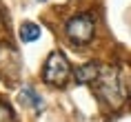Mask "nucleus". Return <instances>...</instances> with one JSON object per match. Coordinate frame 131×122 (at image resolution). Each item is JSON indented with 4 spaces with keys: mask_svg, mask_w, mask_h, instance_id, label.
<instances>
[{
    "mask_svg": "<svg viewBox=\"0 0 131 122\" xmlns=\"http://www.w3.org/2000/svg\"><path fill=\"white\" fill-rule=\"evenodd\" d=\"M9 51H11V47L9 45H5V47H0V75L5 78V80L9 82V84H16L18 82V78H20V56H16L14 60L9 62Z\"/></svg>",
    "mask_w": 131,
    "mask_h": 122,
    "instance_id": "4",
    "label": "nucleus"
},
{
    "mask_svg": "<svg viewBox=\"0 0 131 122\" xmlns=\"http://www.w3.org/2000/svg\"><path fill=\"white\" fill-rule=\"evenodd\" d=\"M91 87H93V93H96L109 109L116 111V109L122 107L124 87H122V80H120V73H118L116 67H102L100 75L91 82Z\"/></svg>",
    "mask_w": 131,
    "mask_h": 122,
    "instance_id": "1",
    "label": "nucleus"
},
{
    "mask_svg": "<svg viewBox=\"0 0 131 122\" xmlns=\"http://www.w3.org/2000/svg\"><path fill=\"white\" fill-rule=\"evenodd\" d=\"M93 31H96V18H93V14H89V11L73 16V18L67 22V27H64L67 38H69L73 45H80V47H84V45L91 42Z\"/></svg>",
    "mask_w": 131,
    "mask_h": 122,
    "instance_id": "2",
    "label": "nucleus"
},
{
    "mask_svg": "<svg viewBox=\"0 0 131 122\" xmlns=\"http://www.w3.org/2000/svg\"><path fill=\"white\" fill-rule=\"evenodd\" d=\"M38 2H47V0H38Z\"/></svg>",
    "mask_w": 131,
    "mask_h": 122,
    "instance_id": "9",
    "label": "nucleus"
},
{
    "mask_svg": "<svg viewBox=\"0 0 131 122\" xmlns=\"http://www.w3.org/2000/svg\"><path fill=\"white\" fill-rule=\"evenodd\" d=\"M42 34V29L38 27V25H34V22H22L20 25V31H18V36H20L22 42H34L38 40Z\"/></svg>",
    "mask_w": 131,
    "mask_h": 122,
    "instance_id": "7",
    "label": "nucleus"
},
{
    "mask_svg": "<svg viewBox=\"0 0 131 122\" xmlns=\"http://www.w3.org/2000/svg\"><path fill=\"white\" fill-rule=\"evenodd\" d=\"M69 75H71V67H69L67 56L62 53V51H51L47 62H45V67H42V80L47 82V84L62 87L64 82L69 80Z\"/></svg>",
    "mask_w": 131,
    "mask_h": 122,
    "instance_id": "3",
    "label": "nucleus"
},
{
    "mask_svg": "<svg viewBox=\"0 0 131 122\" xmlns=\"http://www.w3.org/2000/svg\"><path fill=\"white\" fill-rule=\"evenodd\" d=\"M20 102H25V104H29V107H34L36 111H42V109H45V102H42L40 95L36 93L34 87H22L20 89Z\"/></svg>",
    "mask_w": 131,
    "mask_h": 122,
    "instance_id": "6",
    "label": "nucleus"
},
{
    "mask_svg": "<svg viewBox=\"0 0 131 122\" xmlns=\"http://www.w3.org/2000/svg\"><path fill=\"white\" fill-rule=\"evenodd\" d=\"M100 71H102V67H100L98 62H87V64H82V67L76 69L73 80H76L78 84H91V82L100 75Z\"/></svg>",
    "mask_w": 131,
    "mask_h": 122,
    "instance_id": "5",
    "label": "nucleus"
},
{
    "mask_svg": "<svg viewBox=\"0 0 131 122\" xmlns=\"http://www.w3.org/2000/svg\"><path fill=\"white\" fill-rule=\"evenodd\" d=\"M0 122H16L14 111H11L7 104H2V102H0Z\"/></svg>",
    "mask_w": 131,
    "mask_h": 122,
    "instance_id": "8",
    "label": "nucleus"
}]
</instances>
